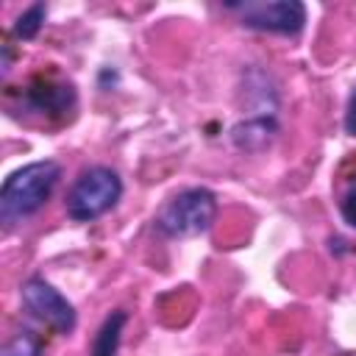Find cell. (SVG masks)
<instances>
[{"mask_svg":"<svg viewBox=\"0 0 356 356\" xmlns=\"http://www.w3.org/2000/svg\"><path fill=\"white\" fill-rule=\"evenodd\" d=\"M58 178H61V167H58V161H50V159L31 161V164L8 172V178L3 181V189H0L3 222L14 225V222L33 217L50 200Z\"/></svg>","mask_w":356,"mask_h":356,"instance_id":"cell-1","label":"cell"},{"mask_svg":"<svg viewBox=\"0 0 356 356\" xmlns=\"http://www.w3.org/2000/svg\"><path fill=\"white\" fill-rule=\"evenodd\" d=\"M339 214L350 228H356V172L345 181V189L339 195Z\"/></svg>","mask_w":356,"mask_h":356,"instance_id":"cell-11","label":"cell"},{"mask_svg":"<svg viewBox=\"0 0 356 356\" xmlns=\"http://www.w3.org/2000/svg\"><path fill=\"white\" fill-rule=\"evenodd\" d=\"M19 298H22V306L36 317L42 320L44 325H50L56 334H72L75 331V306L53 286L47 284L44 278H28L22 286H19Z\"/></svg>","mask_w":356,"mask_h":356,"instance_id":"cell-5","label":"cell"},{"mask_svg":"<svg viewBox=\"0 0 356 356\" xmlns=\"http://www.w3.org/2000/svg\"><path fill=\"white\" fill-rule=\"evenodd\" d=\"M345 131H348L350 136H356V86H353V92H350V97H348V108H345Z\"/></svg>","mask_w":356,"mask_h":356,"instance_id":"cell-12","label":"cell"},{"mask_svg":"<svg viewBox=\"0 0 356 356\" xmlns=\"http://www.w3.org/2000/svg\"><path fill=\"white\" fill-rule=\"evenodd\" d=\"M217 217V197L206 186H189L172 195L156 214V231L167 239L200 236Z\"/></svg>","mask_w":356,"mask_h":356,"instance_id":"cell-2","label":"cell"},{"mask_svg":"<svg viewBox=\"0 0 356 356\" xmlns=\"http://www.w3.org/2000/svg\"><path fill=\"white\" fill-rule=\"evenodd\" d=\"M125 320H128L125 312H111V314L103 320V325H100V331H97V337H95V342H92V353H89V356H117Z\"/></svg>","mask_w":356,"mask_h":356,"instance_id":"cell-8","label":"cell"},{"mask_svg":"<svg viewBox=\"0 0 356 356\" xmlns=\"http://www.w3.org/2000/svg\"><path fill=\"white\" fill-rule=\"evenodd\" d=\"M122 197V178L117 170L95 164L83 170L67 192V217L75 222H92L111 211Z\"/></svg>","mask_w":356,"mask_h":356,"instance_id":"cell-3","label":"cell"},{"mask_svg":"<svg viewBox=\"0 0 356 356\" xmlns=\"http://www.w3.org/2000/svg\"><path fill=\"white\" fill-rule=\"evenodd\" d=\"M44 17H47V8L42 6V3H33L31 8H25L19 17H17V22H14V36L17 39H33L39 31H42V25H44Z\"/></svg>","mask_w":356,"mask_h":356,"instance_id":"cell-9","label":"cell"},{"mask_svg":"<svg viewBox=\"0 0 356 356\" xmlns=\"http://www.w3.org/2000/svg\"><path fill=\"white\" fill-rule=\"evenodd\" d=\"M275 136V117H250L231 128V139L242 150H261Z\"/></svg>","mask_w":356,"mask_h":356,"instance_id":"cell-7","label":"cell"},{"mask_svg":"<svg viewBox=\"0 0 356 356\" xmlns=\"http://www.w3.org/2000/svg\"><path fill=\"white\" fill-rule=\"evenodd\" d=\"M28 108L39 111V114H67L75 106V92L70 83H50L44 81L42 86H31L28 89Z\"/></svg>","mask_w":356,"mask_h":356,"instance_id":"cell-6","label":"cell"},{"mask_svg":"<svg viewBox=\"0 0 356 356\" xmlns=\"http://www.w3.org/2000/svg\"><path fill=\"white\" fill-rule=\"evenodd\" d=\"M39 353H42V339L28 328L17 331L0 350V356H39Z\"/></svg>","mask_w":356,"mask_h":356,"instance_id":"cell-10","label":"cell"},{"mask_svg":"<svg viewBox=\"0 0 356 356\" xmlns=\"http://www.w3.org/2000/svg\"><path fill=\"white\" fill-rule=\"evenodd\" d=\"M225 11H234L239 25L261 33H281V36H298L306 25V6L298 0H275V3H234L225 6Z\"/></svg>","mask_w":356,"mask_h":356,"instance_id":"cell-4","label":"cell"}]
</instances>
